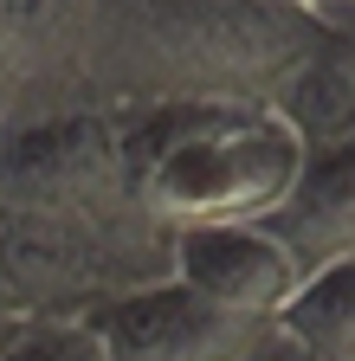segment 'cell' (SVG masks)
I'll return each instance as SVG.
<instances>
[{
    "label": "cell",
    "instance_id": "cell-1",
    "mask_svg": "<svg viewBox=\"0 0 355 361\" xmlns=\"http://www.w3.org/2000/svg\"><path fill=\"white\" fill-rule=\"evenodd\" d=\"M91 71L129 104H272L284 71L317 45L297 0H91Z\"/></svg>",
    "mask_w": 355,
    "mask_h": 361
},
{
    "label": "cell",
    "instance_id": "cell-2",
    "mask_svg": "<svg viewBox=\"0 0 355 361\" xmlns=\"http://www.w3.org/2000/svg\"><path fill=\"white\" fill-rule=\"evenodd\" d=\"M136 200L162 226L272 219L310 161L303 135L272 104H143L123 116Z\"/></svg>",
    "mask_w": 355,
    "mask_h": 361
},
{
    "label": "cell",
    "instance_id": "cell-3",
    "mask_svg": "<svg viewBox=\"0 0 355 361\" xmlns=\"http://www.w3.org/2000/svg\"><path fill=\"white\" fill-rule=\"evenodd\" d=\"M136 174L116 110L0 116V213H136Z\"/></svg>",
    "mask_w": 355,
    "mask_h": 361
},
{
    "label": "cell",
    "instance_id": "cell-4",
    "mask_svg": "<svg viewBox=\"0 0 355 361\" xmlns=\"http://www.w3.org/2000/svg\"><path fill=\"white\" fill-rule=\"evenodd\" d=\"M84 323L104 336L110 361H258L272 348V323L233 316L174 278L129 290V297H110Z\"/></svg>",
    "mask_w": 355,
    "mask_h": 361
},
{
    "label": "cell",
    "instance_id": "cell-5",
    "mask_svg": "<svg viewBox=\"0 0 355 361\" xmlns=\"http://www.w3.org/2000/svg\"><path fill=\"white\" fill-rule=\"evenodd\" d=\"M174 284L194 297L252 316V323H278V310L303 284V264L265 219H227V226H174Z\"/></svg>",
    "mask_w": 355,
    "mask_h": 361
},
{
    "label": "cell",
    "instance_id": "cell-6",
    "mask_svg": "<svg viewBox=\"0 0 355 361\" xmlns=\"http://www.w3.org/2000/svg\"><path fill=\"white\" fill-rule=\"evenodd\" d=\"M265 226L291 245V258L303 271H317L330 258H349L355 252V135L330 142V149H310L297 188L284 194V207Z\"/></svg>",
    "mask_w": 355,
    "mask_h": 361
},
{
    "label": "cell",
    "instance_id": "cell-7",
    "mask_svg": "<svg viewBox=\"0 0 355 361\" xmlns=\"http://www.w3.org/2000/svg\"><path fill=\"white\" fill-rule=\"evenodd\" d=\"M272 110L303 135V149H330L355 135V39L317 32V45L284 71Z\"/></svg>",
    "mask_w": 355,
    "mask_h": 361
},
{
    "label": "cell",
    "instance_id": "cell-8",
    "mask_svg": "<svg viewBox=\"0 0 355 361\" xmlns=\"http://www.w3.org/2000/svg\"><path fill=\"white\" fill-rule=\"evenodd\" d=\"M272 342L355 361V252L303 271V284L291 290V303L278 310V323H272Z\"/></svg>",
    "mask_w": 355,
    "mask_h": 361
},
{
    "label": "cell",
    "instance_id": "cell-9",
    "mask_svg": "<svg viewBox=\"0 0 355 361\" xmlns=\"http://www.w3.org/2000/svg\"><path fill=\"white\" fill-rule=\"evenodd\" d=\"M84 7L91 0H0V52H7L13 78H32L52 59V45L84 32Z\"/></svg>",
    "mask_w": 355,
    "mask_h": 361
},
{
    "label": "cell",
    "instance_id": "cell-10",
    "mask_svg": "<svg viewBox=\"0 0 355 361\" xmlns=\"http://www.w3.org/2000/svg\"><path fill=\"white\" fill-rule=\"evenodd\" d=\"M0 361H110V348L84 316H32L0 342Z\"/></svg>",
    "mask_w": 355,
    "mask_h": 361
},
{
    "label": "cell",
    "instance_id": "cell-11",
    "mask_svg": "<svg viewBox=\"0 0 355 361\" xmlns=\"http://www.w3.org/2000/svg\"><path fill=\"white\" fill-rule=\"evenodd\" d=\"M265 361H336V355H310V348H291V342H272Z\"/></svg>",
    "mask_w": 355,
    "mask_h": 361
},
{
    "label": "cell",
    "instance_id": "cell-12",
    "mask_svg": "<svg viewBox=\"0 0 355 361\" xmlns=\"http://www.w3.org/2000/svg\"><path fill=\"white\" fill-rule=\"evenodd\" d=\"M7 78H13V71H7V52H0V97H7Z\"/></svg>",
    "mask_w": 355,
    "mask_h": 361
},
{
    "label": "cell",
    "instance_id": "cell-13",
    "mask_svg": "<svg viewBox=\"0 0 355 361\" xmlns=\"http://www.w3.org/2000/svg\"><path fill=\"white\" fill-rule=\"evenodd\" d=\"M258 361H265V355H258Z\"/></svg>",
    "mask_w": 355,
    "mask_h": 361
}]
</instances>
